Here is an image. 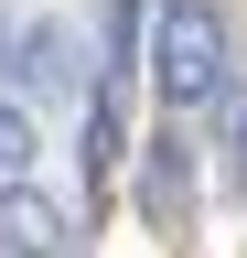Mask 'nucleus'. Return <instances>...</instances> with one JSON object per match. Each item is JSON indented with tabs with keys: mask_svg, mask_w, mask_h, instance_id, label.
<instances>
[{
	"mask_svg": "<svg viewBox=\"0 0 247 258\" xmlns=\"http://www.w3.org/2000/svg\"><path fill=\"white\" fill-rule=\"evenodd\" d=\"M150 86H161V108H215L236 76H226V11L215 0H150Z\"/></svg>",
	"mask_w": 247,
	"mask_h": 258,
	"instance_id": "1",
	"label": "nucleus"
},
{
	"mask_svg": "<svg viewBox=\"0 0 247 258\" xmlns=\"http://www.w3.org/2000/svg\"><path fill=\"white\" fill-rule=\"evenodd\" d=\"M86 86V43L65 22H0V97L33 108V97H75Z\"/></svg>",
	"mask_w": 247,
	"mask_h": 258,
	"instance_id": "2",
	"label": "nucleus"
},
{
	"mask_svg": "<svg viewBox=\"0 0 247 258\" xmlns=\"http://www.w3.org/2000/svg\"><path fill=\"white\" fill-rule=\"evenodd\" d=\"M0 258H75V215L43 183H0Z\"/></svg>",
	"mask_w": 247,
	"mask_h": 258,
	"instance_id": "3",
	"label": "nucleus"
},
{
	"mask_svg": "<svg viewBox=\"0 0 247 258\" xmlns=\"http://www.w3.org/2000/svg\"><path fill=\"white\" fill-rule=\"evenodd\" d=\"M140 205H150V226H183V205H194V161H183V140H161V151H150Z\"/></svg>",
	"mask_w": 247,
	"mask_h": 258,
	"instance_id": "4",
	"label": "nucleus"
},
{
	"mask_svg": "<svg viewBox=\"0 0 247 258\" xmlns=\"http://www.w3.org/2000/svg\"><path fill=\"white\" fill-rule=\"evenodd\" d=\"M0 183H33V108L0 97Z\"/></svg>",
	"mask_w": 247,
	"mask_h": 258,
	"instance_id": "5",
	"label": "nucleus"
},
{
	"mask_svg": "<svg viewBox=\"0 0 247 258\" xmlns=\"http://www.w3.org/2000/svg\"><path fill=\"white\" fill-rule=\"evenodd\" d=\"M215 108H226V172H247V86H226Z\"/></svg>",
	"mask_w": 247,
	"mask_h": 258,
	"instance_id": "6",
	"label": "nucleus"
}]
</instances>
